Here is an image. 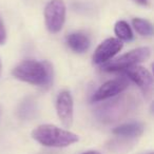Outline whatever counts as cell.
Instances as JSON below:
<instances>
[{
    "label": "cell",
    "mask_w": 154,
    "mask_h": 154,
    "mask_svg": "<svg viewBox=\"0 0 154 154\" xmlns=\"http://www.w3.org/2000/svg\"><path fill=\"white\" fill-rule=\"evenodd\" d=\"M16 79L34 86H49L53 80V68L48 61L23 60L12 72Z\"/></svg>",
    "instance_id": "1"
},
{
    "label": "cell",
    "mask_w": 154,
    "mask_h": 154,
    "mask_svg": "<svg viewBox=\"0 0 154 154\" xmlns=\"http://www.w3.org/2000/svg\"><path fill=\"white\" fill-rule=\"evenodd\" d=\"M32 137L45 147L64 148L79 140L78 135L53 125H41L34 129Z\"/></svg>",
    "instance_id": "2"
},
{
    "label": "cell",
    "mask_w": 154,
    "mask_h": 154,
    "mask_svg": "<svg viewBox=\"0 0 154 154\" xmlns=\"http://www.w3.org/2000/svg\"><path fill=\"white\" fill-rule=\"evenodd\" d=\"M135 101L131 96H122L120 98L108 101L97 109L96 115L101 122H111L119 120L131 112Z\"/></svg>",
    "instance_id": "3"
},
{
    "label": "cell",
    "mask_w": 154,
    "mask_h": 154,
    "mask_svg": "<svg viewBox=\"0 0 154 154\" xmlns=\"http://www.w3.org/2000/svg\"><path fill=\"white\" fill-rule=\"evenodd\" d=\"M151 56V49L148 47H141L134 49L115 59L109 60L103 63V69L107 72H116L125 71L126 69L141 63L148 60Z\"/></svg>",
    "instance_id": "4"
},
{
    "label": "cell",
    "mask_w": 154,
    "mask_h": 154,
    "mask_svg": "<svg viewBox=\"0 0 154 154\" xmlns=\"http://www.w3.org/2000/svg\"><path fill=\"white\" fill-rule=\"evenodd\" d=\"M66 8L62 0H51L45 9V20L47 29L52 33H59L66 21Z\"/></svg>",
    "instance_id": "5"
},
{
    "label": "cell",
    "mask_w": 154,
    "mask_h": 154,
    "mask_svg": "<svg viewBox=\"0 0 154 154\" xmlns=\"http://www.w3.org/2000/svg\"><path fill=\"white\" fill-rule=\"evenodd\" d=\"M129 79L127 77H119L115 79L108 80L101 85L92 96V103H100L112 97L122 94L128 89Z\"/></svg>",
    "instance_id": "6"
},
{
    "label": "cell",
    "mask_w": 154,
    "mask_h": 154,
    "mask_svg": "<svg viewBox=\"0 0 154 154\" xmlns=\"http://www.w3.org/2000/svg\"><path fill=\"white\" fill-rule=\"evenodd\" d=\"M124 72L128 79L132 80L136 86L139 87L145 96H151L153 90V76L148 69L137 64L126 69Z\"/></svg>",
    "instance_id": "7"
},
{
    "label": "cell",
    "mask_w": 154,
    "mask_h": 154,
    "mask_svg": "<svg viewBox=\"0 0 154 154\" xmlns=\"http://www.w3.org/2000/svg\"><path fill=\"white\" fill-rule=\"evenodd\" d=\"M56 112L60 122L66 128H70L74 119V101L69 91H61L56 98Z\"/></svg>",
    "instance_id": "8"
},
{
    "label": "cell",
    "mask_w": 154,
    "mask_h": 154,
    "mask_svg": "<svg viewBox=\"0 0 154 154\" xmlns=\"http://www.w3.org/2000/svg\"><path fill=\"white\" fill-rule=\"evenodd\" d=\"M122 49V41L118 38H108L97 47L93 54L95 64H103L111 60Z\"/></svg>",
    "instance_id": "9"
},
{
    "label": "cell",
    "mask_w": 154,
    "mask_h": 154,
    "mask_svg": "<svg viewBox=\"0 0 154 154\" xmlns=\"http://www.w3.org/2000/svg\"><path fill=\"white\" fill-rule=\"evenodd\" d=\"M143 125L140 122H128V124L120 125L113 129V134L117 137H122V138L128 139H135L137 137H140L143 133Z\"/></svg>",
    "instance_id": "10"
},
{
    "label": "cell",
    "mask_w": 154,
    "mask_h": 154,
    "mask_svg": "<svg viewBox=\"0 0 154 154\" xmlns=\"http://www.w3.org/2000/svg\"><path fill=\"white\" fill-rule=\"evenodd\" d=\"M66 43L69 48L75 53L82 54L87 52L90 48L91 41L87 34L82 32H74L71 33L66 37Z\"/></svg>",
    "instance_id": "11"
},
{
    "label": "cell",
    "mask_w": 154,
    "mask_h": 154,
    "mask_svg": "<svg viewBox=\"0 0 154 154\" xmlns=\"http://www.w3.org/2000/svg\"><path fill=\"white\" fill-rule=\"evenodd\" d=\"M114 32L119 40L124 41H131L133 39V32L131 26L128 22L125 20H119L115 23L114 26Z\"/></svg>",
    "instance_id": "12"
},
{
    "label": "cell",
    "mask_w": 154,
    "mask_h": 154,
    "mask_svg": "<svg viewBox=\"0 0 154 154\" xmlns=\"http://www.w3.org/2000/svg\"><path fill=\"white\" fill-rule=\"evenodd\" d=\"M132 26H134L135 31L141 36H151L153 34V26L151 22L143 18H133Z\"/></svg>",
    "instance_id": "13"
},
{
    "label": "cell",
    "mask_w": 154,
    "mask_h": 154,
    "mask_svg": "<svg viewBox=\"0 0 154 154\" xmlns=\"http://www.w3.org/2000/svg\"><path fill=\"white\" fill-rule=\"evenodd\" d=\"M35 113H36V105L32 99L26 98L20 103L19 109H18V115L22 119H30L35 115Z\"/></svg>",
    "instance_id": "14"
},
{
    "label": "cell",
    "mask_w": 154,
    "mask_h": 154,
    "mask_svg": "<svg viewBox=\"0 0 154 154\" xmlns=\"http://www.w3.org/2000/svg\"><path fill=\"white\" fill-rule=\"evenodd\" d=\"M5 41H7V30L2 19L0 17V45H3Z\"/></svg>",
    "instance_id": "15"
},
{
    "label": "cell",
    "mask_w": 154,
    "mask_h": 154,
    "mask_svg": "<svg viewBox=\"0 0 154 154\" xmlns=\"http://www.w3.org/2000/svg\"><path fill=\"white\" fill-rule=\"evenodd\" d=\"M135 1L140 5H149V0H135Z\"/></svg>",
    "instance_id": "16"
},
{
    "label": "cell",
    "mask_w": 154,
    "mask_h": 154,
    "mask_svg": "<svg viewBox=\"0 0 154 154\" xmlns=\"http://www.w3.org/2000/svg\"><path fill=\"white\" fill-rule=\"evenodd\" d=\"M82 154H100V153L97 152V151H87V152H84V153H82Z\"/></svg>",
    "instance_id": "17"
},
{
    "label": "cell",
    "mask_w": 154,
    "mask_h": 154,
    "mask_svg": "<svg viewBox=\"0 0 154 154\" xmlns=\"http://www.w3.org/2000/svg\"><path fill=\"white\" fill-rule=\"evenodd\" d=\"M1 72H2V63H1V60H0V76H1Z\"/></svg>",
    "instance_id": "18"
},
{
    "label": "cell",
    "mask_w": 154,
    "mask_h": 154,
    "mask_svg": "<svg viewBox=\"0 0 154 154\" xmlns=\"http://www.w3.org/2000/svg\"><path fill=\"white\" fill-rule=\"evenodd\" d=\"M1 114H2V107L0 105V117H1Z\"/></svg>",
    "instance_id": "19"
},
{
    "label": "cell",
    "mask_w": 154,
    "mask_h": 154,
    "mask_svg": "<svg viewBox=\"0 0 154 154\" xmlns=\"http://www.w3.org/2000/svg\"><path fill=\"white\" fill-rule=\"evenodd\" d=\"M145 154H153V152H148V153H145Z\"/></svg>",
    "instance_id": "20"
}]
</instances>
